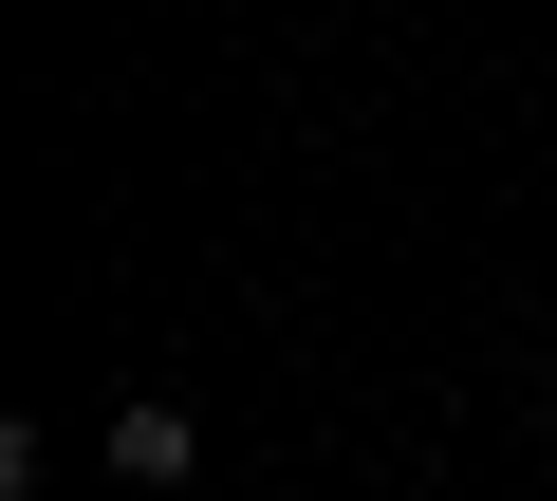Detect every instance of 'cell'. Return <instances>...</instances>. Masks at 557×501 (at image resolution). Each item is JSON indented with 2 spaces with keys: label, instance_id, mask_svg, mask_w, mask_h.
Wrapping results in <instances>:
<instances>
[{
  "label": "cell",
  "instance_id": "cell-1",
  "mask_svg": "<svg viewBox=\"0 0 557 501\" xmlns=\"http://www.w3.org/2000/svg\"><path fill=\"white\" fill-rule=\"evenodd\" d=\"M112 464L131 483H186V409H112Z\"/></svg>",
  "mask_w": 557,
  "mask_h": 501
}]
</instances>
